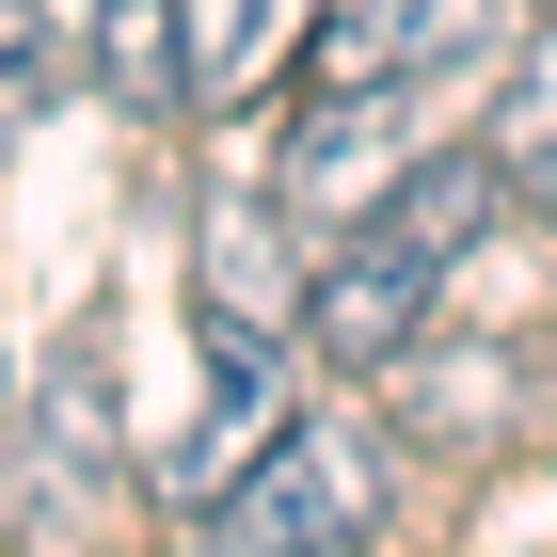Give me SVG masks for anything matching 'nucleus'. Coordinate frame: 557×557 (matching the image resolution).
Masks as SVG:
<instances>
[{
	"mask_svg": "<svg viewBox=\"0 0 557 557\" xmlns=\"http://www.w3.org/2000/svg\"><path fill=\"white\" fill-rule=\"evenodd\" d=\"M525 33V0H319V81H367V96H478L494 64H510Z\"/></svg>",
	"mask_w": 557,
	"mask_h": 557,
	"instance_id": "3",
	"label": "nucleus"
},
{
	"mask_svg": "<svg viewBox=\"0 0 557 557\" xmlns=\"http://www.w3.org/2000/svg\"><path fill=\"white\" fill-rule=\"evenodd\" d=\"M0 398H16V383H0Z\"/></svg>",
	"mask_w": 557,
	"mask_h": 557,
	"instance_id": "12",
	"label": "nucleus"
},
{
	"mask_svg": "<svg viewBox=\"0 0 557 557\" xmlns=\"http://www.w3.org/2000/svg\"><path fill=\"white\" fill-rule=\"evenodd\" d=\"M383 510H398L383 430H367V414H287L191 525H208V542H239V557H302V542H383Z\"/></svg>",
	"mask_w": 557,
	"mask_h": 557,
	"instance_id": "1",
	"label": "nucleus"
},
{
	"mask_svg": "<svg viewBox=\"0 0 557 557\" xmlns=\"http://www.w3.org/2000/svg\"><path fill=\"white\" fill-rule=\"evenodd\" d=\"M383 398H398V430H414L430 462H494L510 414H525V367H510V350H462L446 319H430V335L383 367Z\"/></svg>",
	"mask_w": 557,
	"mask_h": 557,
	"instance_id": "7",
	"label": "nucleus"
},
{
	"mask_svg": "<svg viewBox=\"0 0 557 557\" xmlns=\"http://www.w3.org/2000/svg\"><path fill=\"white\" fill-rule=\"evenodd\" d=\"M414 144H430V96H367V81H319L287 112V144H271V208L302 223V239H335V223H367L414 175Z\"/></svg>",
	"mask_w": 557,
	"mask_h": 557,
	"instance_id": "4",
	"label": "nucleus"
},
{
	"mask_svg": "<svg viewBox=\"0 0 557 557\" xmlns=\"http://www.w3.org/2000/svg\"><path fill=\"white\" fill-rule=\"evenodd\" d=\"M81 64H96V96H128V112H175V0H96Z\"/></svg>",
	"mask_w": 557,
	"mask_h": 557,
	"instance_id": "10",
	"label": "nucleus"
},
{
	"mask_svg": "<svg viewBox=\"0 0 557 557\" xmlns=\"http://www.w3.org/2000/svg\"><path fill=\"white\" fill-rule=\"evenodd\" d=\"M446 319V256H414L383 208L335 223V239H302V302H287V335L319 350V367H350V383H383L398 350Z\"/></svg>",
	"mask_w": 557,
	"mask_h": 557,
	"instance_id": "2",
	"label": "nucleus"
},
{
	"mask_svg": "<svg viewBox=\"0 0 557 557\" xmlns=\"http://www.w3.org/2000/svg\"><path fill=\"white\" fill-rule=\"evenodd\" d=\"M0 430H16V398H0ZM96 494H112V335H64L48 383H33L16 462H0V525H16V542H64Z\"/></svg>",
	"mask_w": 557,
	"mask_h": 557,
	"instance_id": "5",
	"label": "nucleus"
},
{
	"mask_svg": "<svg viewBox=\"0 0 557 557\" xmlns=\"http://www.w3.org/2000/svg\"><path fill=\"white\" fill-rule=\"evenodd\" d=\"M478 160H494L510 223H557V16H525L510 64L478 81Z\"/></svg>",
	"mask_w": 557,
	"mask_h": 557,
	"instance_id": "8",
	"label": "nucleus"
},
{
	"mask_svg": "<svg viewBox=\"0 0 557 557\" xmlns=\"http://www.w3.org/2000/svg\"><path fill=\"white\" fill-rule=\"evenodd\" d=\"M287 302H302V223L271 208V191H239V208L208 191V319H256L271 335Z\"/></svg>",
	"mask_w": 557,
	"mask_h": 557,
	"instance_id": "9",
	"label": "nucleus"
},
{
	"mask_svg": "<svg viewBox=\"0 0 557 557\" xmlns=\"http://www.w3.org/2000/svg\"><path fill=\"white\" fill-rule=\"evenodd\" d=\"M64 81H81V48L48 33V0H0V112H48Z\"/></svg>",
	"mask_w": 557,
	"mask_h": 557,
	"instance_id": "11",
	"label": "nucleus"
},
{
	"mask_svg": "<svg viewBox=\"0 0 557 557\" xmlns=\"http://www.w3.org/2000/svg\"><path fill=\"white\" fill-rule=\"evenodd\" d=\"M319 0H175V112H256L302 81Z\"/></svg>",
	"mask_w": 557,
	"mask_h": 557,
	"instance_id": "6",
	"label": "nucleus"
}]
</instances>
